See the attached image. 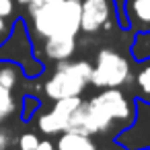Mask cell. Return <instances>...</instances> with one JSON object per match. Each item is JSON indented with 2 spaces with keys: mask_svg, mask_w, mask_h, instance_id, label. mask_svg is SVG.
<instances>
[{
  "mask_svg": "<svg viewBox=\"0 0 150 150\" xmlns=\"http://www.w3.org/2000/svg\"><path fill=\"white\" fill-rule=\"evenodd\" d=\"M56 150H97L93 138L88 134H80V132H74V129H64L58 144H56Z\"/></svg>",
  "mask_w": 150,
  "mask_h": 150,
  "instance_id": "9",
  "label": "cell"
},
{
  "mask_svg": "<svg viewBox=\"0 0 150 150\" xmlns=\"http://www.w3.org/2000/svg\"><path fill=\"white\" fill-rule=\"evenodd\" d=\"M31 27L39 37L78 35L80 31V0H54L43 4H27Z\"/></svg>",
  "mask_w": 150,
  "mask_h": 150,
  "instance_id": "2",
  "label": "cell"
},
{
  "mask_svg": "<svg viewBox=\"0 0 150 150\" xmlns=\"http://www.w3.org/2000/svg\"><path fill=\"white\" fill-rule=\"evenodd\" d=\"M127 82H132L129 62L121 54H117L109 47H103L97 54L88 84H93L97 88H117Z\"/></svg>",
  "mask_w": 150,
  "mask_h": 150,
  "instance_id": "4",
  "label": "cell"
},
{
  "mask_svg": "<svg viewBox=\"0 0 150 150\" xmlns=\"http://www.w3.org/2000/svg\"><path fill=\"white\" fill-rule=\"evenodd\" d=\"M13 8H15L13 0H0V17L2 19H8L13 15Z\"/></svg>",
  "mask_w": 150,
  "mask_h": 150,
  "instance_id": "14",
  "label": "cell"
},
{
  "mask_svg": "<svg viewBox=\"0 0 150 150\" xmlns=\"http://www.w3.org/2000/svg\"><path fill=\"white\" fill-rule=\"evenodd\" d=\"M17 109V103H15V97H13V91L4 88L0 84V117H11Z\"/></svg>",
  "mask_w": 150,
  "mask_h": 150,
  "instance_id": "11",
  "label": "cell"
},
{
  "mask_svg": "<svg viewBox=\"0 0 150 150\" xmlns=\"http://www.w3.org/2000/svg\"><path fill=\"white\" fill-rule=\"evenodd\" d=\"M2 123H4V117H0V125H2Z\"/></svg>",
  "mask_w": 150,
  "mask_h": 150,
  "instance_id": "19",
  "label": "cell"
},
{
  "mask_svg": "<svg viewBox=\"0 0 150 150\" xmlns=\"http://www.w3.org/2000/svg\"><path fill=\"white\" fill-rule=\"evenodd\" d=\"M80 101H82L80 97H66L54 101V107L37 117V127L43 134H62L64 129H68L70 113L80 105Z\"/></svg>",
  "mask_w": 150,
  "mask_h": 150,
  "instance_id": "6",
  "label": "cell"
},
{
  "mask_svg": "<svg viewBox=\"0 0 150 150\" xmlns=\"http://www.w3.org/2000/svg\"><path fill=\"white\" fill-rule=\"evenodd\" d=\"M11 142H13L11 132H8V129H0V150L8 148V146H11Z\"/></svg>",
  "mask_w": 150,
  "mask_h": 150,
  "instance_id": "15",
  "label": "cell"
},
{
  "mask_svg": "<svg viewBox=\"0 0 150 150\" xmlns=\"http://www.w3.org/2000/svg\"><path fill=\"white\" fill-rule=\"evenodd\" d=\"M43 52L50 60L62 62V60H70L76 52V35H52L45 37L43 43Z\"/></svg>",
  "mask_w": 150,
  "mask_h": 150,
  "instance_id": "7",
  "label": "cell"
},
{
  "mask_svg": "<svg viewBox=\"0 0 150 150\" xmlns=\"http://www.w3.org/2000/svg\"><path fill=\"white\" fill-rule=\"evenodd\" d=\"M21 4H43V2H54V0H17Z\"/></svg>",
  "mask_w": 150,
  "mask_h": 150,
  "instance_id": "18",
  "label": "cell"
},
{
  "mask_svg": "<svg viewBox=\"0 0 150 150\" xmlns=\"http://www.w3.org/2000/svg\"><path fill=\"white\" fill-rule=\"evenodd\" d=\"M113 19V0H80V31L97 33Z\"/></svg>",
  "mask_w": 150,
  "mask_h": 150,
  "instance_id": "5",
  "label": "cell"
},
{
  "mask_svg": "<svg viewBox=\"0 0 150 150\" xmlns=\"http://www.w3.org/2000/svg\"><path fill=\"white\" fill-rule=\"evenodd\" d=\"M17 80H19V72H17V66L13 64H6L0 68V84H2L4 88L13 91L17 86Z\"/></svg>",
  "mask_w": 150,
  "mask_h": 150,
  "instance_id": "12",
  "label": "cell"
},
{
  "mask_svg": "<svg viewBox=\"0 0 150 150\" xmlns=\"http://www.w3.org/2000/svg\"><path fill=\"white\" fill-rule=\"evenodd\" d=\"M35 150H54V144L50 140H39L37 146H35Z\"/></svg>",
  "mask_w": 150,
  "mask_h": 150,
  "instance_id": "16",
  "label": "cell"
},
{
  "mask_svg": "<svg viewBox=\"0 0 150 150\" xmlns=\"http://www.w3.org/2000/svg\"><path fill=\"white\" fill-rule=\"evenodd\" d=\"M136 117V107L132 99L117 86V88H101L88 103L80 101V105L70 113L68 129L80 134H107L115 125L123 127L132 123Z\"/></svg>",
  "mask_w": 150,
  "mask_h": 150,
  "instance_id": "1",
  "label": "cell"
},
{
  "mask_svg": "<svg viewBox=\"0 0 150 150\" xmlns=\"http://www.w3.org/2000/svg\"><path fill=\"white\" fill-rule=\"evenodd\" d=\"M4 35H6V19L0 17V41L4 39Z\"/></svg>",
  "mask_w": 150,
  "mask_h": 150,
  "instance_id": "17",
  "label": "cell"
},
{
  "mask_svg": "<svg viewBox=\"0 0 150 150\" xmlns=\"http://www.w3.org/2000/svg\"><path fill=\"white\" fill-rule=\"evenodd\" d=\"M37 142H39V138H37L35 134L27 132V134H23V136L19 138V148H21V150H35Z\"/></svg>",
  "mask_w": 150,
  "mask_h": 150,
  "instance_id": "13",
  "label": "cell"
},
{
  "mask_svg": "<svg viewBox=\"0 0 150 150\" xmlns=\"http://www.w3.org/2000/svg\"><path fill=\"white\" fill-rule=\"evenodd\" d=\"M132 82H134L136 95H138L142 101H148V103H150V62L144 64V66L138 70V74H136V78H132Z\"/></svg>",
  "mask_w": 150,
  "mask_h": 150,
  "instance_id": "10",
  "label": "cell"
},
{
  "mask_svg": "<svg viewBox=\"0 0 150 150\" xmlns=\"http://www.w3.org/2000/svg\"><path fill=\"white\" fill-rule=\"evenodd\" d=\"M91 70L93 64L86 60H78V62L62 60L58 62V68L52 74V78L43 84V91L52 101L66 97H80V93L86 88L91 80Z\"/></svg>",
  "mask_w": 150,
  "mask_h": 150,
  "instance_id": "3",
  "label": "cell"
},
{
  "mask_svg": "<svg viewBox=\"0 0 150 150\" xmlns=\"http://www.w3.org/2000/svg\"><path fill=\"white\" fill-rule=\"evenodd\" d=\"M125 17L132 29L150 31V0H125Z\"/></svg>",
  "mask_w": 150,
  "mask_h": 150,
  "instance_id": "8",
  "label": "cell"
}]
</instances>
